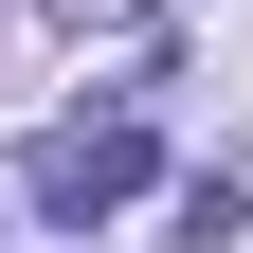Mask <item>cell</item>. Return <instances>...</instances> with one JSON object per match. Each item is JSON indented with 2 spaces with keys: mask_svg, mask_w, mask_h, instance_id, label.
Here are the masks:
<instances>
[{
  "mask_svg": "<svg viewBox=\"0 0 253 253\" xmlns=\"http://www.w3.org/2000/svg\"><path fill=\"white\" fill-rule=\"evenodd\" d=\"M145 181H163V126L145 109H90V126L37 145V217H109V199H145Z\"/></svg>",
  "mask_w": 253,
  "mask_h": 253,
  "instance_id": "cell-1",
  "label": "cell"
},
{
  "mask_svg": "<svg viewBox=\"0 0 253 253\" xmlns=\"http://www.w3.org/2000/svg\"><path fill=\"white\" fill-rule=\"evenodd\" d=\"M253 235V163H217V181H181V253H235Z\"/></svg>",
  "mask_w": 253,
  "mask_h": 253,
  "instance_id": "cell-2",
  "label": "cell"
},
{
  "mask_svg": "<svg viewBox=\"0 0 253 253\" xmlns=\"http://www.w3.org/2000/svg\"><path fill=\"white\" fill-rule=\"evenodd\" d=\"M54 37H145V18H163V0H37Z\"/></svg>",
  "mask_w": 253,
  "mask_h": 253,
  "instance_id": "cell-3",
  "label": "cell"
}]
</instances>
